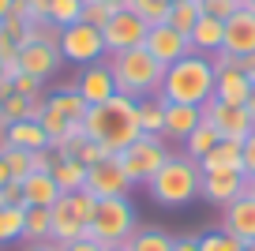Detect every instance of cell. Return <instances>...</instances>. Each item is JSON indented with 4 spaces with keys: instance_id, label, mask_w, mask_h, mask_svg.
I'll return each instance as SVG.
<instances>
[{
    "instance_id": "1",
    "label": "cell",
    "mask_w": 255,
    "mask_h": 251,
    "mask_svg": "<svg viewBox=\"0 0 255 251\" xmlns=\"http://www.w3.org/2000/svg\"><path fill=\"white\" fill-rule=\"evenodd\" d=\"M83 131L90 135L94 142H102L109 154H120L128 150L131 142L143 135L139 127V113H135V102L124 94H113L109 102L102 105H90L87 120H83Z\"/></svg>"
},
{
    "instance_id": "2",
    "label": "cell",
    "mask_w": 255,
    "mask_h": 251,
    "mask_svg": "<svg viewBox=\"0 0 255 251\" xmlns=\"http://www.w3.org/2000/svg\"><path fill=\"white\" fill-rule=\"evenodd\" d=\"M214 79L218 64L207 53H188L184 60H176L173 68H165L158 98L161 102H184V105H203L214 98Z\"/></svg>"
},
{
    "instance_id": "3",
    "label": "cell",
    "mask_w": 255,
    "mask_h": 251,
    "mask_svg": "<svg viewBox=\"0 0 255 251\" xmlns=\"http://www.w3.org/2000/svg\"><path fill=\"white\" fill-rule=\"evenodd\" d=\"M109 68H113V79H117V94L131 98V102L154 98L161 90V79H165V68H161L143 45L109 56Z\"/></svg>"
},
{
    "instance_id": "4",
    "label": "cell",
    "mask_w": 255,
    "mask_h": 251,
    "mask_svg": "<svg viewBox=\"0 0 255 251\" xmlns=\"http://www.w3.org/2000/svg\"><path fill=\"white\" fill-rule=\"evenodd\" d=\"M199 180H203V169L199 161H191L188 154H169V161L161 165L158 173H154V180L146 184V191H150L154 203L161 206H184L191 203V199L199 195Z\"/></svg>"
},
{
    "instance_id": "5",
    "label": "cell",
    "mask_w": 255,
    "mask_h": 251,
    "mask_svg": "<svg viewBox=\"0 0 255 251\" xmlns=\"http://www.w3.org/2000/svg\"><path fill=\"white\" fill-rule=\"evenodd\" d=\"M139 229V214L131 206L128 195H117V199H98L94 206V218L87 225V236L98 240L102 248H113V244H128Z\"/></svg>"
},
{
    "instance_id": "6",
    "label": "cell",
    "mask_w": 255,
    "mask_h": 251,
    "mask_svg": "<svg viewBox=\"0 0 255 251\" xmlns=\"http://www.w3.org/2000/svg\"><path fill=\"white\" fill-rule=\"evenodd\" d=\"M94 206H98V199L90 195L87 188H83V191H64V195L49 206V214H53L49 240L64 248V244L87 236V225H90V218H94Z\"/></svg>"
},
{
    "instance_id": "7",
    "label": "cell",
    "mask_w": 255,
    "mask_h": 251,
    "mask_svg": "<svg viewBox=\"0 0 255 251\" xmlns=\"http://www.w3.org/2000/svg\"><path fill=\"white\" fill-rule=\"evenodd\" d=\"M169 154H173V150H169L165 135H139L128 150H120V154H117V161L124 165L131 188H139V184L146 188V184L154 180V173L169 161Z\"/></svg>"
},
{
    "instance_id": "8",
    "label": "cell",
    "mask_w": 255,
    "mask_h": 251,
    "mask_svg": "<svg viewBox=\"0 0 255 251\" xmlns=\"http://www.w3.org/2000/svg\"><path fill=\"white\" fill-rule=\"evenodd\" d=\"M56 45H60V56L68 64H75V68H87V64H102L105 53V41H102V30L90 23H72V26H64L60 38H56Z\"/></svg>"
},
{
    "instance_id": "9",
    "label": "cell",
    "mask_w": 255,
    "mask_h": 251,
    "mask_svg": "<svg viewBox=\"0 0 255 251\" xmlns=\"http://www.w3.org/2000/svg\"><path fill=\"white\" fill-rule=\"evenodd\" d=\"M146 30L150 26L135 15V11H113V19L102 26V41H105V53L117 56V53H128V49H139L146 41Z\"/></svg>"
},
{
    "instance_id": "10",
    "label": "cell",
    "mask_w": 255,
    "mask_h": 251,
    "mask_svg": "<svg viewBox=\"0 0 255 251\" xmlns=\"http://www.w3.org/2000/svg\"><path fill=\"white\" fill-rule=\"evenodd\" d=\"M199 109H203V120L214 124L222 139H240L244 142L248 135L255 131V120H252V113H248L244 105H225V102H218V98H210Z\"/></svg>"
},
{
    "instance_id": "11",
    "label": "cell",
    "mask_w": 255,
    "mask_h": 251,
    "mask_svg": "<svg viewBox=\"0 0 255 251\" xmlns=\"http://www.w3.org/2000/svg\"><path fill=\"white\" fill-rule=\"evenodd\" d=\"M87 191L94 199H117V195L131 191V180H128L124 165L117 161V154H109L105 161L87 165Z\"/></svg>"
},
{
    "instance_id": "12",
    "label": "cell",
    "mask_w": 255,
    "mask_h": 251,
    "mask_svg": "<svg viewBox=\"0 0 255 251\" xmlns=\"http://www.w3.org/2000/svg\"><path fill=\"white\" fill-rule=\"evenodd\" d=\"M199 195L207 199V203H214V206H229L233 199L248 195V176H244V169H210V173H203Z\"/></svg>"
},
{
    "instance_id": "13",
    "label": "cell",
    "mask_w": 255,
    "mask_h": 251,
    "mask_svg": "<svg viewBox=\"0 0 255 251\" xmlns=\"http://www.w3.org/2000/svg\"><path fill=\"white\" fill-rule=\"evenodd\" d=\"M143 49L161 64V68H173L176 60H184V56L191 53V41H188V34L173 30L169 23H158V26H150V30H146Z\"/></svg>"
},
{
    "instance_id": "14",
    "label": "cell",
    "mask_w": 255,
    "mask_h": 251,
    "mask_svg": "<svg viewBox=\"0 0 255 251\" xmlns=\"http://www.w3.org/2000/svg\"><path fill=\"white\" fill-rule=\"evenodd\" d=\"M218 64V79H214V98L225 105H244L248 102V90H252V75L240 71L237 64L229 60V53H214Z\"/></svg>"
},
{
    "instance_id": "15",
    "label": "cell",
    "mask_w": 255,
    "mask_h": 251,
    "mask_svg": "<svg viewBox=\"0 0 255 251\" xmlns=\"http://www.w3.org/2000/svg\"><path fill=\"white\" fill-rule=\"evenodd\" d=\"M64 56H60V45L56 41H26L23 49H19V71H26V75L34 79H53L56 71H60Z\"/></svg>"
},
{
    "instance_id": "16",
    "label": "cell",
    "mask_w": 255,
    "mask_h": 251,
    "mask_svg": "<svg viewBox=\"0 0 255 251\" xmlns=\"http://www.w3.org/2000/svg\"><path fill=\"white\" fill-rule=\"evenodd\" d=\"M75 90L83 94L87 105H102L117 94V79H113V68L109 64H87L75 79Z\"/></svg>"
},
{
    "instance_id": "17",
    "label": "cell",
    "mask_w": 255,
    "mask_h": 251,
    "mask_svg": "<svg viewBox=\"0 0 255 251\" xmlns=\"http://www.w3.org/2000/svg\"><path fill=\"white\" fill-rule=\"evenodd\" d=\"M222 53H229V56H248V53H255V11L240 8L233 19H225Z\"/></svg>"
},
{
    "instance_id": "18",
    "label": "cell",
    "mask_w": 255,
    "mask_h": 251,
    "mask_svg": "<svg viewBox=\"0 0 255 251\" xmlns=\"http://www.w3.org/2000/svg\"><path fill=\"white\" fill-rule=\"evenodd\" d=\"M222 233L237 236L240 244L255 240V195H240L229 206H222Z\"/></svg>"
},
{
    "instance_id": "19",
    "label": "cell",
    "mask_w": 255,
    "mask_h": 251,
    "mask_svg": "<svg viewBox=\"0 0 255 251\" xmlns=\"http://www.w3.org/2000/svg\"><path fill=\"white\" fill-rule=\"evenodd\" d=\"M203 124V109L199 105H184V102H165V139L184 142L195 127Z\"/></svg>"
},
{
    "instance_id": "20",
    "label": "cell",
    "mask_w": 255,
    "mask_h": 251,
    "mask_svg": "<svg viewBox=\"0 0 255 251\" xmlns=\"http://www.w3.org/2000/svg\"><path fill=\"white\" fill-rule=\"evenodd\" d=\"M188 41H191V53H207V56L222 53V41H225V23H222V19H214V15H199V23L191 26Z\"/></svg>"
},
{
    "instance_id": "21",
    "label": "cell",
    "mask_w": 255,
    "mask_h": 251,
    "mask_svg": "<svg viewBox=\"0 0 255 251\" xmlns=\"http://www.w3.org/2000/svg\"><path fill=\"white\" fill-rule=\"evenodd\" d=\"M8 146L34 154V150H45V146H53V142H49L45 127H41L38 120H15V124H8Z\"/></svg>"
},
{
    "instance_id": "22",
    "label": "cell",
    "mask_w": 255,
    "mask_h": 251,
    "mask_svg": "<svg viewBox=\"0 0 255 251\" xmlns=\"http://www.w3.org/2000/svg\"><path fill=\"white\" fill-rule=\"evenodd\" d=\"M60 195H64V191L56 188L53 173H30L23 180V203L26 206H53Z\"/></svg>"
},
{
    "instance_id": "23",
    "label": "cell",
    "mask_w": 255,
    "mask_h": 251,
    "mask_svg": "<svg viewBox=\"0 0 255 251\" xmlns=\"http://www.w3.org/2000/svg\"><path fill=\"white\" fill-rule=\"evenodd\" d=\"M199 169L203 173H210V169H244V142L240 139H222L199 161Z\"/></svg>"
},
{
    "instance_id": "24",
    "label": "cell",
    "mask_w": 255,
    "mask_h": 251,
    "mask_svg": "<svg viewBox=\"0 0 255 251\" xmlns=\"http://www.w3.org/2000/svg\"><path fill=\"white\" fill-rule=\"evenodd\" d=\"M49 105H53L64 120H72V124H79V127H83V120H87V113H90V105L83 102V94H79L75 87L53 90V94H49Z\"/></svg>"
},
{
    "instance_id": "25",
    "label": "cell",
    "mask_w": 255,
    "mask_h": 251,
    "mask_svg": "<svg viewBox=\"0 0 255 251\" xmlns=\"http://www.w3.org/2000/svg\"><path fill=\"white\" fill-rule=\"evenodd\" d=\"M218 142H222V135H218V127L203 120V124H199V127H195V131L188 135V139L180 142V154H188L191 161H203V157H207L210 150L218 146Z\"/></svg>"
},
{
    "instance_id": "26",
    "label": "cell",
    "mask_w": 255,
    "mask_h": 251,
    "mask_svg": "<svg viewBox=\"0 0 255 251\" xmlns=\"http://www.w3.org/2000/svg\"><path fill=\"white\" fill-rule=\"evenodd\" d=\"M53 180H56L60 191H83V188H87V165L75 161V157H60V154H56Z\"/></svg>"
},
{
    "instance_id": "27",
    "label": "cell",
    "mask_w": 255,
    "mask_h": 251,
    "mask_svg": "<svg viewBox=\"0 0 255 251\" xmlns=\"http://www.w3.org/2000/svg\"><path fill=\"white\" fill-rule=\"evenodd\" d=\"M135 113H139V127H143V135H161V131H165V102H161L158 94L135 102Z\"/></svg>"
},
{
    "instance_id": "28",
    "label": "cell",
    "mask_w": 255,
    "mask_h": 251,
    "mask_svg": "<svg viewBox=\"0 0 255 251\" xmlns=\"http://www.w3.org/2000/svg\"><path fill=\"white\" fill-rule=\"evenodd\" d=\"M49 229H53V214H49V206H26L23 240L26 244H45L49 240Z\"/></svg>"
},
{
    "instance_id": "29",
    "label": "cell",
    "mask_w": 255,
    "mask_h": 251,
    "mask_svg": "<svg viewBox=\"0 0 255 251\" xmlns=\"http://www.w3.org/2000/svg\"><path fill=\"white\" fill-rule=\"evenodd\" d=\"M128 248L131 251H173V236L158 225H139L135 236L128 240Z\"/></svg>"
},
{
    "instance_id": "30",
    "label": "cell",
    "mask_w": 255,
    "mask_h": 251,
    "mask_svg": "<svg viewBox=\"0 0 255 251\" xmlns=\"http://www.w3.org/2000/svg\"><path fill=\"white\" fill-rule=\"evenodd\" d=\"M199 15H203L199 0H173V4H169L165 23L173 26V30H180V34H191V26L199 23Z\"/></svg>"
},
{
    "instance_id": "31",
    "label": "cell",
    "mask_w": 255,
    "mask_h": 251,
    "mask_svg": "<svg viewBox=\"0 0 255 251\" xmlns=\"http://www.w3.org/2000/svg\"><path fill=\"white\" fill-rule=\"evenodd\" d=\"M23 218L26 206H0V248L23 240Z\"/></svg>"
},
{
    "instance_id": "32",
    "label": "cell",
    "mask_w": 255,
    "mask_h": 251,
    "mask_svg": "<svg viewBox=\"0 0 255 251\" xmlns=\"http://www.w3.org/2000/svg\"><path fill=\"white\" fill-rule=\"evenodd\" d=\"M83 19V0H53L49 4V15L45 23H53L56 30H64V26H72Z\"/></svg>"
},
{
    "instance_id": "33",
    "label": "cell",
    "mask_w": 255,
    "mask_h": 251,
    "mask_svg": "<svg viewBox=\"0 0 255 251\" xmlns=\"http://www.w3.org/2000/svg\"><path fill=\"white\" fill-rule=\"evenodd\" d=\"M128 11H135L146 26H158V23H165L169 4H165V0H131V4H128Z\"/></svg>"
},
{
    "instance_id": "34",
    "label": "cell",
    "mask_w": 255,
    "mask_h": 251,
    "mask_svg": "<svg viewBox=\"0 0 255 251\" xmlns=\"http://www.w3.org/2000/svg\"><path fill=\"white\" fill-rule=\"evenodd\" d=\"M4 165H8L11 180H26V176L34 173L30 154H26V150H15V146H8V154H4Z\"/></svg>"
},
{
    "instance_id": "35",
    "label": "cell",
    "mask_w": 255,
    "mask_h": 251,
    "mask_svg": "<svg viewBox=\"0 0 255 251\" xmlns=\"http://www.w3.org/2000/svg\"><path fill=\"white\" fill-rule=\"evenodd\" d=\"M199 248L203 251H244V244L237 240V236H229V233H207V236H199Z\"/></svg>"
},
{
    "instance_id": "36",
    "label": "cell",
    "mask_w": 255,
    "mask_h": 251,
    "mask_svg": "<svg viewBox=\"0 0 255 251\" xmlns=\"http://www.w3.org/2000/svg\"><path fill=\"white\" fill-rule=\"evenodd\" d=\"M199 8H203V15H214V19H233L240 8H244V0H199Z\"/></svg>"
},
{
    "instance_id": "37",
    "label": "cell",
    "mask_w": 255,
    "mask_h": 251,
    "mask_svg": "<svg viewBox=\"0 0 255 251\" xmlns=\"http://www.w3.org/2000/svg\"><path fill=\"white\" fill-rule=\"evenodd\" d=\"M109 19H113V8H109V4H102V0H83V23H90V26H98V30H102Z\"/></svg>"
},
{
    "instance_id": "38",
    "label": "cell",
    "mask_w": 255,
    "mask_h": 251,
    "mask_svg": "<svg viewBox=\"0 0 255 251\" xmlns=\"http://www.w3.org/2000/svg\"><path fill=\"white\" fill-rule=\"evenodd\" d=\"M11 83H15V94H23V98H41V94H45V83L34 79V75H26V71H19Z\"/></svg>"
},
{
    "instance_id": "39",
    "label": "cell",
    "mask_w": 255,
    "mask_h": 251,
    "mask_svg": "<svg viewBox=\"0 0 255 251\" xmlns=\"http://www.w3.org/2000/svg\"><path fill=\"white\" fill-rule=\"evenodd\" d=\"M30 165H34V173H53V165H56V150H53V146L34 150V154H30Z\"/></svg>"
},
{
    "instance_id": "40",
    "label": "cell",
    "mask_w": 255,
    "mask_h": 251,
    "mask_svg": "<svg viewBox=\"0 0 255 251\" xmlns=\"http://www.w3.org/2000/svg\"><path fill=\"white\" fill-rule=\"evenodd\" d=\"M0 199H4V206H26L23 203V180H8L0 188Z\"/></svg>"
},
{
    "instance_id": "41",
    "label": "cell",
    "mask_w": 255,
    "mask_h": 251,
    "mask_svg": "<svg viewBox=\"0 0 255 251\" xmlns=\"http://www.w3.org/2000/svg\"><path fill=\"white\" fill-rule=\"evenodd\" d=\"M15 56H19V41L4 30V23H0V60L8 64V60H15Z\"/></svg>"
},
{
    "instance_id": "42",
    "label": "cell",
    "mask_w": 255,
    "mask_h": 251,
    "mask_svg": "<svg viewBox=\"0 0 255 251\" xmlns=\"http://www.w3.org/2000/svg\"><path fill=\"white\" fill-rule=\"evenodd\" d=\"M49 4H53V0H23L26 19H30V23H45V15H49Z\"/></svg>"
},
{
    "instance_id": "43",
    "label": "cell",
    "mask_w": 255,
    "mask_h": 251,
    "mask_svg": "<svg viewBox=\"0 0 255 251\" xmlns=\"http://www.w3.org/2000/svg\"><path fill=\"white\" fill-rule=\"evenodd\" d=\"M244 176L255 180V131L244 139Z\"/></svg>"
},
{
    "instance_id": "44",
    "label": "cell",
    "mask_w": 255,
    "mask_h": 251,
    "mask_svg": "<svg viewBox=\"0 0 255 251\" xmlns=\"http://www.w3.org/2000/svg\"><path fill=\"white\" fill-rule=\"evenodd\" d=\"M60 251H105L98 240H90V236H79V240H72V244H64Z\"/></svg>"
},
{
    "instance_id": "45",
    "label": "cell",
    "mask_w": 255,
    "mask_h": 251,
    "mask_svg": "<svg viewBox=\"0 0 255 251\" xmlns=\"http://www.w3.org/2000/svg\"><path fill=\"white\" fill-rule=\"evenodd\" d=\"M173 251H203V248H199V236H176V240H173Z\"/></svg>"
},
{
    "instance_id": "46",
    "label": "cell",
    "mask_w": 255,
    "mask_h": 251,
    "mask_svg": "<svg viewBox=\"0 0 255 251\" xmlns=\"http://www.w3.org/2000/svg\"><path fill=\"white\" fill-rule=\"evenodd\" d=\"M233 64H237L240 71H248V75H252V83H255V53H248V56H229Z\"/></svg>"
},
{
    "instance_id": "47",
    "label": "cell",
    "mask_w": 255,
    "mask_h": 251,
    "mask_svg": "<svg viewBox=\"0 0 255 251\" xmlns=\"http://www.w3.org/2000/svg\"><path fill=\"white\" fill-rule=\"evenodd\" d=\"M26 251H60V244H53V240H45V244H30Z\"/></svg>"
},
{
    "instance_id": "48",
    "label": "cell",
    "mask_w": 255,
    "mask_h": 251,
    "mask_svg": "<svg viewBox=\"0 0 255 251\" xmlns=\"http://www.w3.org/2000/svg\"><path fill=\"white\" fill-rule=\"evenodd\" d=\"M11 8H15V0H0V23L11 15Z\"/></svg>"
},
{
    "instance_id": "49",
    "label": "cell",
    "mask_w": 255,
    "mask_h": 251,
    "mask_svg": "<svg viewBox=\"0 0 255 251\" xmlns=\"http://www.w3.org/2000/svg\"><path fill=\"white\" fill-rule=\"evenodd\" d=\"M244 109L252 113V120H255V83H252V90H248V102H244Z\"/></svg>"
},
{
    "instance_id": "50",
    "label": "cell",
    "mask_w": 255,
    "mask_h": 251,
    "mask_svg": "<svg viewBox=\"0 0 255 251\" xmlns=\"http://www.w3.org/2000/svg\"><path fill=\"white\" fill-rule=\"evenodd\" d=\"M102 4H109V8H113V11H124V8H128V4H131V0H102Z\"/></svg>"
},
{
    "instance_id": "51",
    "label": "cell",
    "mask_w": 255,
    "mask_h": 251,
    "mask_svg": "<svg viewBox=\"0 0 255 251\" xmlns=\"http://www.w3.org/2000/svg\"><path fill=\"white\" fill-rule=\"evenodd\" d=\"M8 154V127H0V157Z\"/></svg>"
},
{
    "instance_id": "52",
    "label": "cell",
    "mask_w": 255,
    "mask_h": 251,
    "mask_svg": "<svg viewBox=\"0 0 255 251\" xmlns=\"http://www.w3.org/2000/svg\"><path fill=\"white\" fill-rule=\"evenodd\" d=\"M8 180H11V173H8V165H4V157H0V188H4Z\"/></svg>"
},
{
    "instance_id": "53",
    "label": "cell",
    "mask_w": 255,
    "mask_h": 251,
    "mask_svg": "<svg viewBox=\"0 0 255 251\" xmlns=\"http://www.w3.org/2000/svg\"><path fill=\"white\" fill-rule=\"evenodd\" d=\"M105 251H131L128 244H113V248H105Z\"/></svg>"
},
{
    "instance_id": "54",
    "label": "cell",
    "mask_w": 255,
    "mask_h": 251,
    "mask_svg": "<svg viewBox=\"0 0 255 251\" xmlns=\"http://www.w3.org/2000/svg\"><path fill=\"white\" fill-rule=\"evenodd\" d=\"M244 8H248V11H255V0H244Z\"/></svg>"
},
{
    "instance_id": "55",
    "label": "cell",
    "mask_w": 255,
    "mask_h": 251,
    "mask_svg": "<svg viewBox=\"0 0 255 251\" xmlns=\"http://www.w3.org/2000/svg\"><path fill=\"white\" fill-rule=\"evenodd\" d=\"M244 251H255V240H248V244H244Z\"/></svg>"
},
{
    "instance_id": "56",
    "label": "cell",
    "mask_w": 255,
    "mask_h": 251,
    "mask_svg": "<svg viewBox=\"0 0 255 251\" xmlns=\"http://www.w3.org/2000/svg\"><path fill=\"white\" fill-rule=\"evenodd\" d=\"M0 79H8V71H4V60H0Z\"/></svg>"
},
{
    "instance_id": "57",
    "label": "cell",
    "mask_w": 255,
    "mask_h": 251,
    "mask_svg": "<svg viewBox=\"0 0 255 251\" xmlns=\"http://www.w3.org/2000/svg\"><path fill=\"white\" fill-rule=\"evenodd\" d=\"M0 206H4V199H0Z\"/></svg>"
},
{
    "instance_id": "58",
    "label": "cell",
    "mask_w": 255,
    "mask_h": 251,
    "mask_svg": "<svg viewBox=\"0 0 255 251\" xmlns=\"http://www.w3.org/2000/svg\"><path fill=\"white\" fill-rule=\"evenodd\" d=\"M165 4H173V0H165Z\"/></svg>"
}]
</instances>
